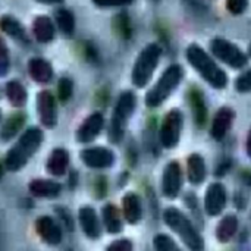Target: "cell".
I'll return each mask as SVG.
<instances>
[{
  "label": "cell",
  "mask_w": 251,
  "mask_h": 251,
  "mask_svg": "<svg viewBox=\"0 0 251 251\" xmlns=\"http://www.w3.org/2000/svg\"><path fill=\"white\" fill-rule=\"evenodd\" d=\"M188 63L197 71V74L213 88L222 90L228 85L226 72L218 65V62L199 44H190L185 51Z\"/></svg>",
  "instance_id": "1"
},
{
  "label": "cell",
  "mask_w": 251,
  "mask_h": 251,
  "mask_svg": "<svg viewBox=\"0 0 251 251\" xmlns=\"http://www.w3.org/2000/svg\"><path fill=\"white\" fill-rule=\"evenodd\" d=\"M43 138H44V134L40 128L37 126L28 128L19 137L16 144L7 151L6 159H4L6 169L12 172L21 171L29 162V159L37 153V150L40 149L43 143Z\"/></svg>",
  "instance_id": "2"
},
{
  "label": "cell",
  "mask_w": 251,
  "mask_h": 251,
  "mask_svg": "<svg viewBox=\"0 0 251 251\" xmlns=\"http://www.w3.org/2000/svg\"><path fill=\"white\" fill-rule=\"evenodd\" d=\"M165 224L182 240V243L191 251L204 250V240L193 225V222L176 207H168L163 212Z\"/></svg>",
  "instance_id": "3"
},
{
  "label": "cell",
  "mask_w": 251,
  "mask_h": 251,
  "mask_svg": "<svg viewBox=\"0 0 251 251\" xmlns=\"http://www.w3.org/2000/svg\"><path fill=\"white\" fill-rule=\"evenodd\" d=\"M182 78H184V69L181 65L174 63L168 66L160 75V78L157 79V82L146 94V104L149 107H159L160 104H163L169 99V96L178 88Z\"/></svg>",
  "instance_id": "4"
},
{
  "label": "cell",
  "mask_w": 251,
  "mask_h": 251,
  "mask_svg": "<svg viewBox=\"0 0 251 251\" xmlns=\"http://www.w3.org/2000/svg\"><path fill=\"white\" fill-rule=\"evenodd\" d=\"M160 57L162 47L157 43H150L140 51L131 72V81L137 88H144L150 82L156 68L159 66Z\"/></svg>",
  "instance_id": "5"
},
{
  "label": "cell",
  "mask_w": 251,
  "mask_h": 251,
  "mask_svg": "<svg viewBox=\"0 0 251 251\" xmlns=\"http://www.w3.org/2000/svg\"><path fill=\"white\" fill-rule=\"evenodd\" d=\"M135 106H137V97L132 91H124L119 96L118 103L113 109L110 126H109V140L113 144H118L122 141L128 121L131 115L134 113Z\"/></svg>",
  "instance_id": "6"
},
{
  "label": "cell",
  "mask_w": 251,
  "mask_h": 251,
  "mask_svg": "<svg viewBox=\"0 0 251 251\" xmlns=\"http://www.w3.org/2000/svg\"><path fill=\"white\" fill-rule=\"evenodd\" d=\"M210 51L218 60L232 69H243L249 63V56L237 44L222 37H216L210 41Z\"/></svg>",
  "instance_id": "7"
},
{
  "label": "cell",
  "mask_w": 251,
  "mask_h": 251,
  "mask_svg": "<svg viewBox=\"0 0 251 251\" xmlns=\"http://www.w3.org/2000/svg\"><path fill=\"white\" fill-rule=\"evenodd\" d=\"M184 126V115L179 109H172L166 113L160 126V143L165 149L178 146Z\"/></svg>",
  "instance_id": "8"
},
{
  "label": "cell",
  "mask_w": 251,
  "mask_h": 251,
  "mask_svg": "<svg viewBox=\"0 0 251 251\" xmlns=\"http://www.w3.org/2000/svg\"><path fill=\"white\" fill-rule=\"evenodd\" d=\"M182 188V169L178 162H169L163 171L162 191L168 199H176Z\"/></svg>",
  "instance_id": "9"
},
{
  "label": "cell",
  "mask_w": 251,
  "mask_h": 251,
  "mask_svg": "<svg viewBox=\"0 0 251 251\" xmlns=\"http://www.w3.org/2000/svg\"><path fill=\"white\" fill-rule=\"evenodd\" d=\"M228 201L226 188L221 182H213L209 185L206 196H204V210L209 216H218L221 215Z\"/></svg>",
  "instance_id": "10"
},
{
  "label": "cell",
  "mask_w": 251,
  "mask_h": 251,
  "mask_svg": "<svg viewBox=\"0 0 251 251\" xmlns=\"http://www.w3.org/2000/svg\"><path fill=\"white\" fill-rule=\"evenodd\" d=\"M37 110H38L40 121L46 128H54L56 126V124H57V104H56L54 96L50 91L43 90L38 93Z\"/></svg>",
  "instance_id": "11"
},
{
  "label": "cell",
  "mask_w": 251,
  "mask_h": 251,
  "mask_svg": "<svg viewBox=\"0 0 251 251\" xmlns=\"http://www.w3.org/2000/svg\"><path fill=\"white\" fill-rule=\"evenodd\" d=\"M81 160L91 169H104L115 163V154L106 147H90L81 151Z\"/></svg>",
  "instance_id": "12"
},
{
  "label": "cell",
  "mask_w": 251,
  "mask_h": 251,
  "mask_svg": "<svg viewBox=\"0 0 251 251\" xmlns=\"http://www.w3.org/2000/svg\"><path fill=\"white\" fill-rule=\"evenodd\" d=\"M104 126V118L100 112H94L91 113L84 124H81V126L76 131V140L78 143H91L94 141L100 132L103 131Z\"/></svg>",
  "instance_id": "13"
},
{
  "label": "cell",
  "mask_w": 251,
  "mask_h": 251,
  "mask_svg": "<svg viewBox=\"0 0 251 251\" xmlns=\"http://www.w3.org/2000/svg\"><path fill=\"white\" fill-rule=\"evenodd\" d=\"M35 231L40 238L50 246H57L62 241V229L59 224L50 216H40L35 221Z\"/></svg>",
  "instance_id": "14"
},
{
  "label": "cell",
  "mask_w": 251,
  "mask_h": 251,
  "mask_svg": "<svg viewBox=\"0 0 251 251\" xmlns=\"http://www.w3.org/2000/svg\"><path fill=\"white\" fill-rule=\"evenodd\" d=\"M81 228L90 240H99L101 235V224L96 210L90 206H84L78 213Z\"/></svg>",
  "instance_id": "15"
},
{
  "label": "cell",
  "mask_w": 251,
  "mask_h": 251,
  "mask_svg": "<svg viewBox=\"0 0 251 251\" xmlns=\"http://www.w3.org/2000/svg\"><path fill=\"white\" fill-rule=\"evenodd\" d=\"M234 116L235 115L231 107H221L216 112L215 119L212 122V129H210V134L216 141H222L226 137V134L232 125Z\"/></svg>",
  "instance_id": "16"
},
{
  "label": "cell",
  "mask_w": 251,
  "mask_h": 251,
  "mask_svg": "<svg viewBox=\"0 0 251 251\" xmlns=\"http://www.w3.org/2000/svg\"><path fill=\"white\" fill-rule=\"evenodd\" d=\"M28 74L38 84H49L54 75L53 66L43 57H32L28 62Z\"/></svg>",
  "instance_id": "17"
},
{
  "label": "cell",
  "mask_w": 251,
  "mask_h": 251,
  "mask_svg": "<svg viewBox=\"0 0 251 251\" xmlns=\"http://www.w3.org/2000/svg\"><path fill=\"white\" fill-rule=\"evenodd\" d=\"M32 32L34 37L38 43H50L54 40L56 35V25L53 24V21L46 16V15H40L32 21Z\"/></svg>",
  "instance_id": "18"
},
{
  "label": "cell",
  "mask_w": 251,
  "mask_h": 251,
  "mask_svg": "<svg viewBox=\"0 0 251 251\" xmlns=\"http://www.w3.org/2000/svg\"><path fill=\"white\" fill-rule=\"evenodd\" d=\"M69 153L68 150L59 147V149H54L47 160V172L53 176H63L69 168Z\"/></svg>",
  "instance_id": "19"
},
{
  "label": "cell",
  "mask_w": 251,
  "mask_h": 251,
  "mask_svg": "<svg viewBox=\"0 0 251 251\" xmlns=\"http://www.w3.org/2000/svg\"><path fill=\"white\" fill-rule=\"evenodd\" d=\"M187 174H188V181L193 185H200L204 182L207 176V168L203 156L199 153H193L188 160H187Z\"/></svg>",
  "instance_id": "20"
},
{
  "label": "cell",
  "mask_w": 251,
  "mask_h": 251,
  "mask_svg": "<svg viewBox=\"0 0 251 251\" xmlns=\"http://www.w3.org/2000/svg\"><path fill=\"white\" fill-rule=\"evenodd\" d=\"M122 210L126 222L131 225H137L143 218V206L140 197L135 193L125 194V197L122 199Z\"/></svg>",
  "instance_id": "21"
},
{
  "label": "cell",
  "mask_w": 251,
  "mask_h": 251,
  "mask_svg": "<svg viewBox=\"0 0 251 251\" xmlns=\"http://www.w3.org/2000/svg\"><path fill=\"white\" fill-rule=\"evenodd\" d=\"M0 29L19 43H28V35L24 25L12 15H3L0 18Z\"/></svg>",
  "instance_id": "22"
},
{
  "label": "cell",
  "mask_w": 251,
  "mask_h": 251,
  "mask_svg": "<svg viewBox=\"0 0 251 251\" xmlns=\"http://www.w3.org/2000/svg\"><path fill=\"white\" fill-rule=\"evenodd\" d=\"M29 193L38 199H54L60 194V185L51 179H34L29 182Z\"/></svg>",
  "instance_id": "23"
},
{
  "label": "cell",
  "mask_w": 251,
  "mask_h": 251,
  "mask_svg": "<svg viewBox=\"0 0 251 251\" xmlns=\"http://www.w3.org/2000/svg\"><path fill=\"white\" fill-rule=\"evenodd\" d=\"M101 218L104 228L109 234H119L124 228L121 213L115 204H106L101 210Z\"/></svg>",
  "instance_id": "24"
},
{
  "label": "cell",
  "mask_w": 251,
  "mask_h": 251,
  "mask_svg": "<svg viewBox=\"0 0 251 251\" xmlns=\"http://www.w3.org/2000/svg\"><path fill=\"white\" fill-rule=\"evenodd\" d=\"M238 231V219L234 215H226L216 228V238L221 243H228Z\"/></svg>",
  "instance_id": "25"
},
{
  "label": "cell",
  "mask_w": 251,
  "mask_h": 251,
  "mask_svg": "<svg viewBox=\"0 0 251 251\" xmlns=\"http://www.w3.org/2000/svg\"><path fill=\"white\" fill-rule=\"evenodd\" d=\"M24 124H25V116L22 113H15L10 118H7L0 128V140L4 143L10 141L21 131Z\"/></svg>",
  "instance_id": "26"
},
{
  "label": "cell",
  "mask_w": 251,
  "mask_h": 251,
  "mask_svg": "<svg viewBox=\"0 0 251 251\" xmlns=\"http://www.w3.org/2000/svg\"><path fill=\"white\" fill-rule=\"evenodd\" d=\"M54 21H56V26L62 34L71 37L75 32V16L69 9L65 7L57 9L54 12Z\"/></svg>",
  "instance_id": "27"
},
{
  "label": "cell",
  "mask_w": 251,
  "mask_h": 251,
  "mask_svg": "<svg viewBox=\"0 0 251 251\" xmlns=\"http://www.w3.org/2000/svg\"><path fill=\"white\" fill-rule=\"evenodd\" d=\"M4 91H6L7 100H9L13 106L21 107V106H24V104H25L28 94H26L25 87H24L19 81H16V79L9 81V82L6 84Z\"/></svg>",
  "instance_id": "28"
},
{
  "label": "cell",
  "mask_w": 251,
  "mask_h": 251,
  "mask_svg": "<svg viewBox=\"0 0 251 251\" xmlns=\"http://www.w3.org/2000/svg\"><path fill=\"white\" fill-rule=\"evenodd\" d=\"M191 107H193V113H194L197 124L200 126H203L207 121V109H206L204 99L199 90L191 91Z\"/></svg>",
  "instance_id": "29"
},
{
  "label": "cell",
  "mask_w": 251,
  "mask_h": 251,
  "mask_svg": "<svg viewBox=\"0 0 251 251\" xmlns=\"http://www.w3.org/2000/svg\"><path fill=\"white\" fill-rule=\"evenodd\" d=\"M153 246L156 251H182L179 246L166 234H157L153 240Z\"/></svg>",
  "instance_id": "30"
},
{
  "label": "cell",
  "mask_w": 251,
  "mask_h": 251,
  "mask_svg": "<svg viewBox=\"0 0 251 251\" xmlns=\"http://www.w3.org/2000/svg\"><path fill=\"white\" fill-rule=\"evenodd\" d=\"M115 29L119 34V37H122L125 40L131 37V22H129V18H128V15L125 12L116 15V18H115Z\"/></svg>",
  "instance_id": "31"
},
{
  "label": "cell",
  "mask_w": 251,
  "mask_h": 251,
  "mask_svg": "<svg viewBox=\"0 0 251 251\" xmlns=\"http://www.w3.org/2000/svg\"><path fill=\"white\" fill-rule=\"evenodd\" d=\"M74 93V82L68 76H62L57 82V99L59 101H68Z\"/></svg>",
  "instance_id": "32"
},
{
  "label": "cell",
  "mask_w": 251,
  "mask_h": 251,
  "mask_svg": "<svg viewBox=\"0 0 251 251\" xmlns=\"http://www.w3.org/2000/svg\"><path fill=\"white\" fill-rule=\"evenodd\" d=\"M10 71V54L6 41L0 37V76H6Z\"/></svg>",
  "instance_id": "33"
},
{
  "label": "cell",
  "mask_w": 251,
  "mask_h": 251,
  "mask_svg": "<svg viewBox=\"0 0 251 251\" xmlns=\"http://www.w3.org/2000/svg\"><path fill=\"white\" fill-rule=\"evenodd\" d=\"M235 90L238 93H250L251 91V68L244 71L235 79Z\"/></svg>",
  "instance_id": "34"
},
{
  "label": "cell",
  "mask_w": 251,
  "mask_h": 251,
  "mask_svg": "<svg viewBox=\"0 0 251 251\" xmlns=\"http://www.w3.org/2000/svg\"><path fill=\"white\" fill-rule=\"evenodd\" d=\"M249 7V0H226V9L232 15H243Z\"/></svg>",
  "instance_id": "35"
},
{
  "label": "cell",
  "mask_w": 251,
  "mask_h": 251,
  "mask_svg": "<svg viewBox=\"0 0 251 251\" xmlns=\"http://www.w3.org/2000/svg\"><path fill=\"white\" fill-rule=\"evenodd\" d=\"M99 7H121L132 4L135 0H91Z\"/></svg>",
  "instance_id": "36"
},
{
  "label": "cell",
  "mask_w": 251,
  "mask_h": 251,
  "mask_svg": "<svg viewBox=\"0 0 251 251\" xmlns=\"http://www.w3.org/2000/svg\"><path fill=\"white\" fill-rule=\"evenodd\" d=\"M106 251H132V243L126 238L113 241Z\"/></svg>",
  "instance_id": "37"
},
{
  "label": "cell",
  "mask_w": 251,
  "mask_h": 251,
  "mask_svg": "<svg viewBox=\"0 0 251 251\" xmlns=\"http://www.w3.org/2000/svg\"><path fill=\"white\" fill-rule=\"evenodd\" d=\"M56 213H57V216H59V221L65 225V228H66L68 231H72V229H74V222H72V218H71V215L68 213V210H65L63 207H57V209H56Z\"/></svg>",
  "instance_id": "38"
},
{
  "label": "cell",
  "mask_w": 251,
  "mask_h": 251,
  "mask_svg": "<svg viewBox=\"0 0 251 251\" xmlns=\"http://www.w3.org/2000/svg\"><path fill=\"white\" fill-rule=\"evenodd\" d=\"M41 4H59V3H63L65 0H35Z\"/></svg>",
  "instance_id": "39"
},
{
  "label": "cell",
  "mask_w": 251,
  "mask_h": 251,
  "mask_svg": "<svg viewBox=\"0 0 251 251\" xmlns=\"http://www.w3.org/2000/svg\"><path fill=\"white\" fill-rule=\"evenodd\" d=\"M246 149H247V154H249V157L251 159V129H250V132H249V137H247V144H246Z\"/></svg>",
  "instance_id": "40"
},
{
  "label": "cell",
  "mask_w": 251,
  "mask_h": 251,
  "mask_svg": "<svg viewBox=\"0 0 251 251\" xmlns=\"http://www.w3.org/2000/svg\"><path fill=\"white\" fill-rule=\"evenodd\" d=\"M1 175H3V166H1V163H0V178H1Z\"/></svg>",
  "instance_id": "41"
},
{
  "label": "cell",
  "mask_w": 251,
  "mask_h": 251,
  "mask_svg": "<svg viewBox=\"0 0 251 251\" xmlns=\"http://www.w3.org/2000/svg\"><path fill=\"white\" fill-rule=\"evenodd\" d=\"M249 54L251 56V43H250V46H249Z\"/></svg>",
  "instance_id": "42"
},
{
  "label": "cell",
  "mask_w": 251,
  "mask_h": 251,
  "mask_svg": "<svg viewBox=\"0 0 251 251\" xmlns=\"http://www.w3.org/2000/svg\"><path fill=\"white\" fill-rule=\"evenodd\" d=\"M0 121H1V110H0Z\"/></svg>",
  "instance_id": "43"
}]
</instances>
